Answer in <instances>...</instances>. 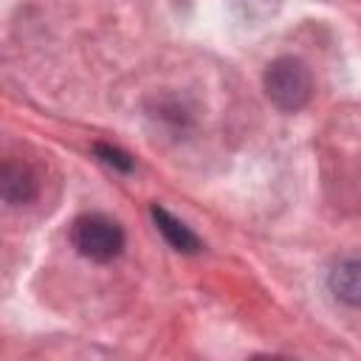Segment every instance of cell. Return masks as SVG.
<instances>
[{"mask_svg":"<svg viewBox=\"0 0 361 361\" xmlns=\"http://www.w3.org/2000/svg\"><path fill=\"white\" fill-rule=\"evenodd\" d=\"M265 93L268 99L279 107V110H302L313 93V82H310V71L302 59L296 56H279L265 68L262 76Z\"/></svg>","mask_w":361,"mask_h":361,"instance_id":"obj_1","label":"cell"},{"mask_svg":"<svg viewBox=\"0 0 361 361\" xmlns=\"http://www.w3.org/2000/svg\"><path fill=\"white\" fill-rule=\"evenodd\" d=\"M71 243L85 259L110 262L124 248V231L113 217H107L102 212H90V214H79L73 220Z\"/></svg>","mask_w":361,"mask_h":361,"instance_id":"obj_2","label":"cell"},{"mask_svg":"<svg viewBox=\"0 0 361 361\" xmlns=\"http://www.w3.org/2000/svg\"><path fill=\"white\" fill-rule=\"evenodd\" d=\"M330 290L353 305V307H361V257H344L333 265L330 271Z\"/></svg>","mask_w":361,"mask_h":361,"instance_id":"obj_3","label":"cell"},{"mask_svg":"<svg viewBox=\"0 0 361 361\" xmlns=\"http://www.w3.org/2000/svg\"><path fill=\"white\" fill-rule=\"evenodd\" d=\"M152 220H155V226H158V231L166 237V243L175 248V251H183V254H195L197 248H200V240L178 220V217H172L164 206H152Z\"/></svg>","mask_w":361,"mask_h":361,"instance_id":"obj_4","label":"cell"},{"mask_svg":"<svg viewBox=\"0 0 361 361\" xmlns=\"http://www.w3.org/2000/svg\"><path fill=\"white\" fill-rule=\"evenodd\" d=\"M37 192V180L25 164L8 161L3 166V197L8 203H28Z\"/></svg>","mask_w":361,"mask_h":361,"instance_id":"obj_5","label":"cell"},{"mask_svg":"<svg viewBox=\"0 0 361 361\" xmlns=\"http://www.w3.org/2000/svg\"><path fill=\"white\" fill-rule=\"evenodd\" d=\"M96 152H99V155H104V161H107V164H113V166H118V169H133L130 155H124V152H118V149H113V147L99 144V147H96Z\"/></svg>","mask_w":361,"mask_h":361,"instance_id":"obj_6","label":"cell"}]
</instances>
